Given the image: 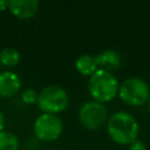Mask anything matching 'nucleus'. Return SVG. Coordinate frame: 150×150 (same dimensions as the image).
<instances>
[{"label": "nucleus", "mask_w": 150, "mask_h": 150, "mask_svg": "<svg viewBox=\"0 0 150 150\" xmlns=\"http://www.w3.org/2000/svg\"><path fill=\"white\" fill-rule=\"evenodd\" d=\"M20 142L18 136L8 130L0 131V150H19Z\"/></svg>", "instance_id": "11"}, {"label": "nucleus", "mask_w": 150, "mask_h": 150, "mask_svg": "<svg viewBox=\"0 0 150 150\" xmlns=\"http://www.w3.org/2000/svg\"><path fill=\"white\" fill-rule=\"evenodd\" d=\"M38 97H39V93L34 89H26L21 94V100L27 105H32V104L38 103Z\"/></svg>", "instance_id": "13"}, {"label": "nucleus", "mask_w": 150, "mask_h": 150, "mask_svg": "<svg viewBox=\"0 0 150 150\" xmlns=\"http://www.w3.org/2000/svg\"><path fill=\"white\" fill-rule=\"evenodd\" d=\"M7 8H8V1H6V0H0V12L5 11V9H7Z\"/></svg>", "instance_id": "16"}, {"label": "nucleus", "mask_w": 150, "mask_h": 150, "mask_svg": "<svg viewBox=\"0 0 150 150\" xmlns=\"http://www.w3.org/2000/svg\"><path fill=\"white\" fill-rule=\"evenodd\" d=\"M107 131L114 143L130 145L138 137L139 125L131 114L127 111H116L108 118Z\"/></svg>", "instance_id": "1"}, {"label": "nucleus", "mask_w": 150, "mask_h": 150, "mask_svg": "<svg viewBox=\"0 0 150 150\" xmlns=\"http://www.w3.org/2000/svg\"><path fill=\"white\" fill-rule=\"evenodd\" d=\"M69 97L67 91L56 84H50L45 87L38 97V107L43 114H53L56 115L62 112L68 107Z\"/></svg>", "instance_id": "4"}, {"label": "nucleus", "mask_w": 150, "mask_h": 150, "mask_svg": "<svg viewBox=\"0 0 150 150\" xmlns=\"http://www.w3.org/2000/svg\"><path fill=\"white\" fill-rule=\"evenodd\" d=\"M120 83L112 73L97 69L88 80V91L94 101L105 103L118 96Z\"/></svg>", "instance_id": "2"}, {"label": "nucleus", "mask_w": 150, "mask_h": 150, "mask_svg": "<svg viewBox=\"0 0 150 150\" xmlns=\"http://www.w3.org/2000/svg\"><path fill=\"white\" fill-rule=\"evenodd\" d=\"M2 130H5V115L0 110V131H2Z\"/></svg>", "instance_id": "15"}, {"label": "nucleus", "mask_w": 150, "mask_h": 150, "mask_svg": "<svg viewBox=\"0 0 150 150\" xmlns=\"http://www.w3.org/2000/svg\"><path fill=\"white\" fill-rule=\"evenodd\" d=\"M33 131L38 139L42 142H53L61 136L63 124L57 115L41 114L34 121Z\"/></svg>", "instance_id": "6"}, {"label": "nucleus", "mask_w": 150, "mask_h": 150, "mask_svg": "<svg viewBox=\"0 0 150 150\" xmlns=\"http://www.w3.org/2000/svg\"><path fill=\"white\" fill-rule=\"evenodd\" d=\"M150 96V88L148 83L141 77H128L118 89V97L128 105L139 107L148 102Z\"/></svg>", "instance_id": "3"}, {"label": "nucleus", "mask_w": 150, "mask_h": 150, "mask_svg": "<svg viewBox=\"0 0 150 150\" xmlns=\"http://www.w3.org/2000/svg\"><path fill=\"white\" fill-rule=\"evenodd\" d=\"M20 62V53L15 48L6 47L0 50V63L6 67H14Z\"/></svg>", "instance_id": "12"}, {"label": "nucleus", "mask_w": 150, "mask_h": 150, "mask_svg": "<svg viewBox=\"0 0 150 150\" xmlns=\"http://www.w3.org/2000/svg\"><path fill=\"white\" fill-rule=\"evenodd\" d=\"M75 68L83 76H91L98 69L95 56H93L90 54L80 55L75 60Z\"/></svg>", "instance_id": "10"}, {"label": "nucleus", "mask_w": 150, "mask_h": 150, "mask_svg": "<svg viewBox=\"0 0 150 150\" xmlns=\"http://www.w3.org/2000/svg\"><path fill=\"white\" fill-rule=\"evenodd\" d=\"M146 104H148V109H149V111H150V96H149V100H148Z\"/></svg>", "instance_id": "17"}, {"label": "nucleus", "mask_w": 150, "mask_h": 150, "mask_svg": "<svg viewBox=\"0 0 150 150\" xmlns=\"http://www.w3.org/2000/svg\"><path fill=\"white\" fill-rule=\"evenodd\" d=\"M95 60L98 69H102L109 73L117 70L122 63L121 55L114 49H105L101 52L100 54L95 55Z\"/></svg>", "instance_id": "9"}, {"label": "nucleus", "mask_w": 150, "mask_h": 150, "mask_svg": "<svg viewBox=\"0 0 150 150\" xmlns=\"http://www.w3.org/2000/svg\"><path fill=\"white\" fill-rule=\"evenodd\" d=\"M9 12L19 19H30L39 9V2L36 0H11L8 1Z\"/></svg>", "instance_id": "8"}, {"label": "nucleus", "mask_w": 150, "mask_h": 150, "mask_svg": "<svg viewBox=\"0 0 150 150\" xmlns=\"http://www.w3.org/2000/svg\"><path fill=\"white\" fill-rule=\"evenodd\" d=\"M129 150H146V146H145V144H144L143 141H141V139L137 138L136 141H134L129 145Z\"/></svg>", "instance_id": "14"}, {"label": "nucleus", "mask_w": 150, "mask_h": 150, "mask_svg": "<svg viewBox=\"0 0 150 150\" xmlns=\"http://www.w3.org/2000/svg\"><path fill=\"white\" fill-rule=\"evenodd\" d=\"M79 121L88 130H98L108 122V111L103 103L89 101L81 105Z\"/></svg>", "instance_id": "5"}, {"label": "nucleus", "mask_w": 150, "mask_h": 150, "mask_svg": "<svg viewBox=\"0 0 150 150\" xmlns=\"http://www.w3.org/2000/svg\"><path fill=\"white\" fill-rule=\"evenodd\" d=\"M20 76L11 70H5L0 73V97L9 98L15 96L21 89Z\"/></svg>", "instance_id": "7"}]
</instances>
